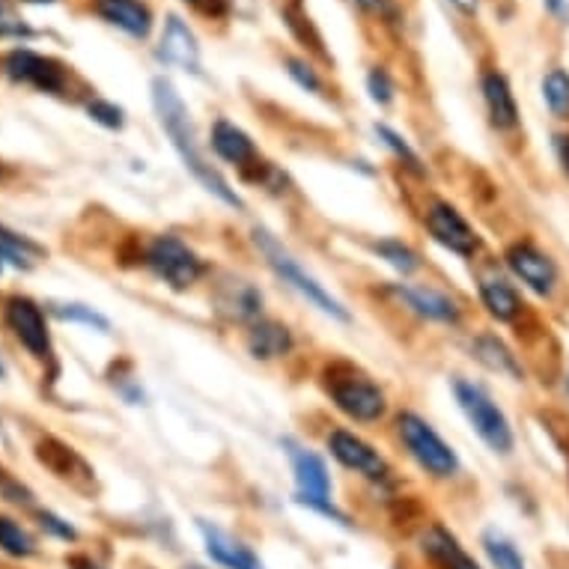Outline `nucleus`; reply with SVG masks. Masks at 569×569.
Masks as SVG:
<instances>
[{"label": "nucleus", "instance_id": "obj_3", "mask_svg": "<svg viewBox=\"0 0 569 569\" xmlns=\"http://www.w3.org/2000/svg\"><path fill=\"white\" fill-rule=\"evenodd\" d=\"M250 242H254V248H257V254L263 257V263L271 269V275H275L280 283H287L292 292H299L301 299L308 301L311 308H316V311L332 316V320L337 322L353 320L349 308H346L341 299H334L332 292L325 290L320 280L313 278L311 271L304 269L299 259L292 257V250L287 248L275 233H269L266 227H254Z\"/></svg>", "mask_w": 569, "mask_h": 569}, {"label": "nucleus", "instance_id": "obj_40", "mask_svg": "<svg viewBox=\"0 0 569 569\" xmlns=\"http://www.w3.org/2000/svg\"><path fill=\"white\" fill-rule=\"evenodd\" d=\"M72 567L75 569H102V567H96V564H90V560H72Z\"/></svg>", "mask_w": 569, "mask_h": 569}, {"label": "nucleus", "instance_id": "obj_33", "mask_svg": "<svg viewBox=\"0 0 569 569\" xmlns=\"http://www.w3.org/2000/svg\"><path fill=\"white\" fill-rule=\"evenodd\" d=\"M367 93H370V99H373L379 108L393 104V99H397V83H393L391 72H388L384 66H373V69L367 72Z\"/></svg>", "mask_w": 569, "mask_h": 569}, {"label": "nucleus", "instance_id": "obj_13", "mask_svg": "<svg viewBox=\"0 0 569 569\" xmlns=\"http://www.w3.org/2000/svg\"><path fill=\"white\" fill-rule=\"evenodd\" d=\"M280 445L290 456L292 477H295V501L304 504V501L332 498V475H328L325 459L316 450H311V447L292 442V438H283Z\"/></svg>", "mask_w": 569, "mask_h": 569}, {"label": "nucleus", "instance_id": "obj_20", "mask_svg": "<svg viewBox=\"0 0 569 569\" xmlns=\"http://www.w3.org/2000/svg\"><path fill=\"white\" fill-rule=\"evenodd\" d=\"M200 534H203V546H207V555L215 560L217 567L224 569H266L263 560L257 558V551L250 549L248 543H242L238 537H233L230 531L217 528V525H209V522H200Z\"/></svg>", "mask_w": 569, "mask_h": 569}, {"label": "nucleus", "instance_id": "obj_5", "mask_svg": "<svg viewBox=\"0 0 569 569\" xmlns=\"http://www.w3.org/2000/svg\"><path fill=\"white\" fill-rule=\"evenodd\" d=\"M141 266L174 292H191L212 275L209 259L177 233H156L146 238Z\"/></svg>", "mask_w": 569, "mask_h": 569}, {"label": "nucleus", "instance_id": "obj_31", "mask_svg": "<svg viewBox=\"0 0 569 569\" xmlns=\"http://www.w3.org/2000/svg\"><path fill=\"white\" fill-rule=\"evenodd\" d=\"M87 114H90L93 123L108 129V132H123L125 129V111L116 102H111V99H99V96L90 99L87 102Z\"/></svg>", "mask_w": 569, "mask_h": 569}, {"label": "nucleus", "instance_id": "obj_35", "mask_svg": "<svg viewBox=\"0 0 569 569\" xmlns=\"http://www.w3.org/2000/svg\"><path fill=\"white\" fill-rule=\"evenodd\" d=\"M186 7L197 12V15H203V19H227L230 10H233V0H182Z\"/></svg>", "mask_w": 569, "mask_h": 569}, {"label": "nucleus", "instance_id": "obj_19", "mask_svg": "<svg viewBox=\"0 0 569 569\" xmlns=\"http://www.w3.org/2000/svg\"><path fill=\"white\" fill-rule=\"evenodd\" d=\"M36 459L54 477H60L66 483H72V487L93 483V468L87 466V459L75 447H69L60 438H54V435H45L40 445H36Z\"/></svg>", "mask_w": 569, "mask_h": 569}, {"label": "nucleus", "instance_id": "obj_15", "mask_svg": "<svg viewBox=\"0 0 569 569\" xmlns=\"http://www.w3.org/2000/svg\"><path fill=\"white\" fill-rule=\"evenodd\" d=\"M421 555L433 569H483L454 531L442 522H429L421 531Z\"/></svg>", "mask_w": 569, "mask_h": 569}, {"label": "nucleus", "instance_id": "obj_4", "mask_svg": "<svg viewBox=\"0 0 569 569\" xmlns=\"http://www.w3.org/2000/svg\"><path fill=\"white\" fill-rule=\"evenodd\" d=\"M393 435L412 459L414 466L421 468L429 480L438 483H450L462 475V462L450 445H447L442 433L435 429L424 414L414 409H400L393 414Z\"/></svg>", "mask_w": 569, "mask_h": 569}, {"label": "nucleus", "instance_id": "obj_39", "mask_svg": "<svg viewBox=\"0 0 569 569\" xmlns=\"http://www.w3.org/2000/svg\"><path fill=\"white\" fill-rule=\"evenodd\" d=\"M447 3L462 15H477V10H480V0H447Z\"/></svg>", "mask_w": 569, "mask_h": 569}, {"label": "nucleus", "instance_id": "obj_16", "mask_svg": "<svg viewBox=\"0 0 569 569\" xmlns=\"http://www.w3.org/2000/svg\"><path fill=\"white\" fill-rule=\"evenodd\" d=\"M245 349H248L254 361H283L295 349V332L287 322L263 316V320L250 322L248 328H245Z\"/></svg>", "mask_w": 569, "mask_h": 569}, {"label": "nucleus", "instance_id": "obj_12", "mask_svg": "<svg viewBox=\"0 0 569 569\" xmlns=\"http://www.w3.org/2000/svg\"><path fill=\"white\" fill-rule=\"evenodd\" d=\"M504 266L510 269V275L516 280H522L534 295H543L549 299L555 295L560 283L558 263L551 259V254L528 242V238H518L513 245H507L504 250Z\"/></svg>", "mask_w": 569, "mask_h": 569}, {"label": "nucleus", "instance_id": "obj_36", "mask_svg": "<svg viewBox=\"0 0 569 569\" xmlns=\"http://www.w3.org/2000/svg\"><path fill=\"white\" fill-rule=\"evenodd\" d=\"M40 522H42V528L52 531L54 537H60V539L78 537V531H75L69 522H63L60 516H54V513H48V510H40Z\"/></svg>", "mask_w": 569, "mask_h": 569}, {"label": "nucleus", "instance_id": "obj_21", "mask_svg": "<svg viewBox=\"0 0 569 569\" xmlns=\"http://www.w3.org/2000/svg\"><path fill=\"white\" fill-rule=\"evenodd\" d=\"M96 12L99 19L132 40H149V33L156 27V15L144 0H96Z\"/></svg>", "mask_w": 569, "mask_h": 569}, {"label": "nucleus", "instance_id": "obj_9", "mask_svg": "<svg viewBox=\"0 0 569 569\" xmlns=\"http://www.w3.org/2000/svg\"><path fill=\"white\" fill-rule=\"evenodd\" d=\"M3 72L12 83H27L33 90L48 96H66L72 83V72L66 63L48 57V54L31 52V48H12L3 57Z\"/></svg>", "mask_w": 569, "mask_h": 569}, {"label": "nucleus", "instance_id": "obj_2", "mask_svg": "<svg viewBox=\"0 0 569 569\" xmlns=\"http://www.w3.org/2000/svg\"><path fill=\"white\" fill-rule=\"evenodd\" d=\"M320 391L349 424L376 426L391 414V400L382 384L353 358H328L322 364Z\"/></svg>", "mask_w": 569, "mask_h": 569}, {"label": "nucleus", "instance_id": "obj_1", "mask_svg": "<svg viewBox=\"0 0 569 569\" xmlns=\"http://www.w3.org/2000/svg\"><path fill=\"white\" fill-rule=\"evenodd\" d=\"M149 96H153V111L158 116V125L167 135L174 153L179 156V161L186 165V170L191 177L203 186V191L221 200L224 207L236 209V212H245V200L238 194L236 188L230 186V179L221 174V167L212 165V158L207 156V149L200 144V135H197V125L191 120V111H188L186 99L179 96L177 83L158 75L149 83Z\"/></svg>", "mask_w": 569, "mask_h": 569}, {"label": "nucleus", "instance_id": "obj_29", "mask_svg": "<svg viewBox=\"0 0 569 569\" xmlns=\"http://www.w3.org/2000/svg\"><path fill=\"white\" fill-rule=\"evenodd\" d=\"M543 102L558 120H569V72L564 69H551L543 78Z\"/></svg>", "mask_w": 569, "mask_h": 569}, {"label": "nucleus", "instance_id": "obj_27", "mask_svg": "<svg viewBox=\"0 0 569 569\" xmlns=\"http://www.w3.org/2000/svg\"><path fill=\"white\" fill-rule=\"evenodd\" d=\"M0 250L7 254V263L15 266V269H31L33 259L42 257V248L33 238L21 236V233L7 227V224H0Z\"/></svg>", "mask_w": 569, "mask_h": 569}, {"label": "nucleus", "instance_id": "obj_8", "mask_svg": "<svg viewBox=\"0 0 569 569\" xmlns=\"http://www.w3.org/2000/svg\"><path fill=\"white\" fill-rule=\"evenodd\" d=\"M421 224H424L426 236L454 257L477 259L483 254V236L445 197H429L426 200L424 209H421Z\"/></svg>", "mask_w": 569, "mask_h": 569}, {"label": "nucleus", "instance_id": "obj_42", "mask_svg": "<svg viewBox=\"0 0 569 569\" xmlns=\"http://www.w3.org/2000/svg\"><path fill=\"white\" fill-rule=\"evenodd\" d=\"M3 263H7V254L0 250V271H3Z\"/></svg>", "mask_w": 569, "mask_h": 569}, {"label": "nucleus", "instance_id": "obj_28", "mask_svg": "<svg viewBox=\"0 0 569 569\" xmlns=\"http://www.w3.org/2000/svg\"><path fill=\"white\" fill-rule=\"evenodd\" d=\"M283 72L290 75L292 81L299 83L304 93L328 99V81H325V75L316 69V63L308 60V57H283Z\"/></svg>", "mask_w": 569, "mask_h": 569}, {"label": "nucleus", "instance_id": "obj_43", "mask_svg": "<svg viewBox=\"0 0 569 569\" xmlns=\"http://www.w3.org/2000/svg\"><path fill=\"white\" fill-rule=\"evenodd\" d=\"M0 379H7V367H3V361H0Z\"/></svg>", "mask_w": 569, "mask_h": 569}, {"label": "nucleus", "instance_id": "obj_7", "mask_svg": "<svg viewBox=\"0 0 569 569\" xmlns=\"http://www.w3.org/2000/svg\"><path fill=\"white\" fill-rule=\"evenodd\" d=\"M322 442H325L328 456L349 475H358L373 487L393 483V468L388 456L373 442H367L361 433H355L349 426H332V429H325Z\"/></svg>", "mask_w": 569, "mask_h": 569}, {"label": "nucleus", "instance_id": "obj_22", "mask_svg": "<svg viewBox=\"0 0 569 569\" xmlns=\"http://www.w3.org/2000/svg\"><path fill=\"white\" fill-rule=\"evenodd\" d=\"M217 311L230 322H238L242 328H248L250 322L266 316V299L250 280H230L217 290Z\"/></svg>", "mask_w": 569, "mask_h": 569}, {"label": "nucleus", "instance_id": "obj_17", "mask_svg": "<svg viewBox=\"0 0 569 569\" xmlns=\"http://www.w3.org/2000/svg\"><path fill=\"white\" fill-rule=\"evenodd\" d=\"M480 96H483V108H487L489 125L501 132V135H510L518 129V104L516 96H513V87H510L507 75L501 69H483L480 75Z\"/></svg>", "mask_w": 569, "mask_h": 569}, {"label": "nucleus", "instance_id": "obj_24", "mask_svg": "<svg viewBox=\"0 0 569 569\" xmlns=\"http://www.w3.org/2000/svg\"><path fill=\"white\" fill-rule=\"evenodd\" d=\"M373 135L379 137V144L391 153L393 161L403 167L405 174H412L414 179H429V167L424 165L421 153H417L397 129H391L388 123H373Z\"/></svg>", "mask_w": 569, "mask_h": 569}, {"label": "nucleus", "instance_id": "obj_32", "mask_svg": "<svg viewBox=\"0 0 569 569\" xmlns=\"http://www.w3.org/2000/svg\"><path fill=\"white\" fill-rule=\"evenodd\" d=\"M52 313L63 322H81V325H90V328H99V332H108L111 322L104 320L102 313L87 308V304H52Z\"/></svg>", "mask_w": 569, "mask_h": 569}, {"label": "nucleus", "instance_id": "obj_37", "mask_svg": "<svg viewBox=\"0 0 569 569\" xmlns=\"http://www.w3.org/2000/svg\"><path fill=\"white\" fill-rule=\"evenodd\" d=\"M355 7L370 15H379V19H388L391 15V0H353Z\"/></svg>", "mask_w": 569, "mask_h": 569}, {"label": "nucleus", "instance_id": "obj_23", "mask_svg": "<svg viewBox=\"0 0 569 569\" xmlns=\"http://www.w3.org/2000/svg\"><path fill=\"white\" fill-rule=\"evenodd\" d=\"M468 353L475 358L477 364H483L489 373L507 376L513 382H525V367L518 361V355L510 349L507 343L501 341L498 334L492 332H480L471 337V346Z\"/></svg>", "mask_w": 569, "mask_h": 569}, {"label": "nucleus", "instance_id": "obj_30", "mask_svg": "<svg viewBox=\"0 0 569 569\" xmlns=\"http://www.w3.org/2000/svg\"><path fill=\"white\" fill-rule=\"evenodd\" d=\"M0 549L12 558H31V555H36V543L15 518L0 516Z\"/></svg>", "mask_w": 569, "mask_h": 569}, {"label": "nucleus", "instance_id": "obj_41", "mask_svg": "<svg viewBox=\"0 0 569 569\" xmlns=\"http://www.w3.org/2000/svg\"><path fill=\"white\" fill-rule=\"evenodd\" d=\"M24 3H33V7H48L54 0H24Z\"/></svg>", "mask_w": 569, "mask_h": 569}, {"label": "nucleus", "instance_id": "obj_34", "mask_svg": "<svg viewBox=\"0 0 569 569\" xmlns=\"http://www.w3.org/2000/svg\"><path fill=\"white\" fill-rule=\"evenodd\" d=\"M0 498L3 501H10V504H24V507H31L33 504V492L21 480L7 471V468H0Z\"/></svg>", "mask_w": 569, "mask_h": 569}, {"label": "nucleus", "instance_id": "obj_10", "mask_svg": "<svg viewBox=\"0 0 569 569\" xmlns=\"http://www.w3.org/2000/svg\"><path fill=\"white\" fill-rule=\"evenodd\" d=\"M388 295L400 308L414 313L417 320L433 322V325L456 328V325H462V320H466V308L459 304V299L450 295L447 290H438L433 283H391Z\"/></svg>", "mask_w": 569, "mask_h": 569}, {"label": "nucleus", "instance_id": "obj_6", "mask_svg": "<svg viewBox=\"0 0 569 569\" xmlns=\"http://www.w3.org/2000/svg\"><path fill=\"white\" fill-rule=\"evenodd\" d=\"M454 397L459 412L466 414V421L477 433V438H480L492 454L510 456L516 450V435H513L510 417L504 414V409L492 400V393H489L483 384L456 376Z\"/></svg>", "mask_w": 569, "mask_h": 569}, {"label": "nucleus", "instance_id": "obj_14", "mask_svg": "<svg viewBox=\"0 0 569 569\" xmlns=\"http://www.w3.org/2000/svg\"><path fill=\"white\" fill-rule=\"evenodd\" d=\"M156 57L165 66H177L188 75H200L203 60H200V42H197L194 31L188 27L186 19L179 15H167L165 31L156 45Z\"/></svg>", "mask_w": 569, "mask_h": 569}, {"label": "nucleus", "instance_id": "obj_26", "mask_svg": "<svg viewBox=\"0 0 569 569\" xmlns=\"http://www.w3.org/2000/svg\"><path fill=\"white\" fill-rule=\"evenodd\" d=\"M483 551H487L489 564L492 569H528L525 558H522V551L516 549V543L507 537V534H501L498 528H489L483 531Z\"/></svg>", "mask_w": 569, "mask_h": 569}, {"label": "nucleus", "instance_id": "obj_11", "mask_svg": "<svg viewBox=\"0 0 569 569\" xmlns=\"http://www.w3.org/2000/svg\"><path fill=\"white\" fill-rule=\"evenodd\" d=\"M3 322L12 332V337L33 355L36 361H52L54 358V343L52 332H48V322L45 313L33 299L27 295H10L3 301Z\"/></svg>", "mask_w": 569, "mask_h": 569}, {"label": "nucleus", "instance_id": "obj_25", "mask_svg": "<svg viewBox=\"0 0 569 569\" xmlns=\"http://www.w3.org/2000/svg\"><path fill=\"white\" fill-rule=\"evenodd\" d=\"M370 250H373L382 263H388L393 271H400L403 278H412V275H417V271L424 269V257H421L409 242H403V238H373V242H370Z\"/></svg>", "mask_w": 569, "mask_h": 569}, {"label": "nucleus", "instance_id": "obj_18", "mask_svg": "<svg viewBox=\"0 0 569 569\" xmlns=\"http://www.w3.org/2000/svg\"><path fill=\"white\" fill-rule=\"evenodd\" d=\"M477 295H480L483 311L501 325H513L525 313V304H522L516 287L495 269L477 271Z\"/></svg>", "mask_w": 569, "mask_h": 569}, {"label": "nucleus", "instance_id": "obj_38", "mask_svg": "<svg viewBox=\"0 0 569 569\" xmlns=\"http://www.w3.org/2000/svg\"><path fill=\"white\" fill-rule=\"evenodd\" d=\"M555 149H558V161L569 179V135H558V141H555Z\"/></svg>", "mask_w": 569, "mask_h": 569}]
</instances>
